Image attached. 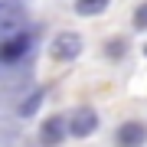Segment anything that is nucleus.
I'll list each match as a JSON object with an SVG mask.
<instances>
[{
  "label": "nucleus",
  "instance_id": "7",
  "mask_svg": "<svg viewBox=\"0 0 147 147\" xmlns=\"http://www.w3.org/2000/svg\"><path fill=\"white\" fill-rule=\"evenodd\" d=\"M127 46H131V42H127L124 36H111V39L105 42V56H108V59H124V56H127Z\"/></svg>",
  "mask_w": 147,
  "mask_h": 147
},
{
  "label": "nucleus",
  "instance_id": "10",
  "mask_svg": "<svg viewBox=\"0 0 147 147\" xmlns=\"http://www.w3.org/2000/svg\"><path fill=\"white\" fill-rule=\"evenodd\" d=\"M144 56H147V42H144Z\"/></svg>",
  "mask_w": 147,
  "mask_h": 147
},
{
  "label": "nucleus",
  "instance_id": "8",
  "mask_svg": "<svg viewBox=\"0 0 147 147\" xmlns=\"http://www.w3.org/2000/svg\"><path fill=\"white\" fill-rule=\"evenodd\" d=\"M42 98H46V95H42V92H33L30 98L23 101L20 108H16V111H20V118H30V115H36V108L42 105Z\"/></svg>",
  "mask_w": 147,
  "mask_h": 147
},
{
  "label": "nucleus",
  "instance_id": "3",
  "mask_svg": "<svg viewBox=\"0 0 147 147\" xmlns=\"http://www.w3.org/2000/svg\"><path fill=\"white\" fill-rule=\"evenodd\" d=\"M53 56L59 59V62H72V59L82 56V36L79 33H59V36L53 39Z\"/></svg>",
  "mask_w": 147,
  "mask_h": 147
},
{
  "label": "nucleus",
  "instance_id": "4",
  "mask_svg": "<svg viewBox=\"0 0 147 147\" xmlns=\"http://www.w3.org/2000/svg\"><path fill=\"white\" fill-rule=\"evenodd\" d=\"M30 42H33V39L26 36V33H16V36L3 39V42H0V62H3V65L20 62V59L30 53Z\"/></svg>",
  "mask_w": 147,
  "mask_h": 147
},
{
  "label": "nucleus",
  "instance_id": "5",
  "mask_svg": "<svg viewBox=\"0 0 147 147\" xmlns=\"http://www.w3.org/2000/svg\"><path fill=\"white\" fill-rule=\"evenodd\" d=\"M65 134H69L65 118H59V115L46 118V121L39 124V144H42V147H59V144L65 141Z\"/></svg>",
  "mask_w": 147,
  "mask_h": 147
},
{
  "label": "nucleus",
  "instance_id": "1",
  "mask_svg": "<svg viewBox=\"0 0 147 147\" xmlns=\"http://www.w3.org/2000/svg\"><path fill=\"white\" fill-rule=\"evenodd\" d=\"M65 127H69V134H72V137H88V134L98 131V111L88 108V105L75 108L72 115L65 118Z\"/></svg>",
  "mask_w": 147,
  "mask_h": 147
},
{
  "label": "nucleus",
  "instance_id": "9",
  "mask_svg": "<svg viewBox=\"0 0 147 147\" xmlns=\"http://www.w3.org/2000/svg\"><path fill=\"white\" fill-rule=\"evenodd\" d=\"M131 23H134V30H147V0L134 10V20H131Z\"/></svg>",
  "mask_w": 147,
  "mask_h": 147
},
{
  "label": "nucleus",
  "instance_id": "6",
  "mask_svg": "<svg viewBox=\"0 0 147 147\" xmlns=\"http://www.w3.org/2000/svg\"><path fill=\"white\" fill-rule=\"evenodd\" d=\"M108 3H111V0H75V13H82V16H98V13L108 10Z\"/></svg>",
  "mask_w": 147,
  "mask_h": 147
},
{
  "label": "nucleus",
  "instance_id": "2",
  "mask_svg": "<svg viewBox=\"0 0 147 147\" xmlns=\"http://www.w3.org/2000/svg\"><path fill=\"white\" fill-rule=\"evenodd\" d=\"M147 144V124L144 121H124L115 131V147H144Z\"/></svg>",
  "mask_w": 147,
  "mask_h": 147
}]
</instances>
